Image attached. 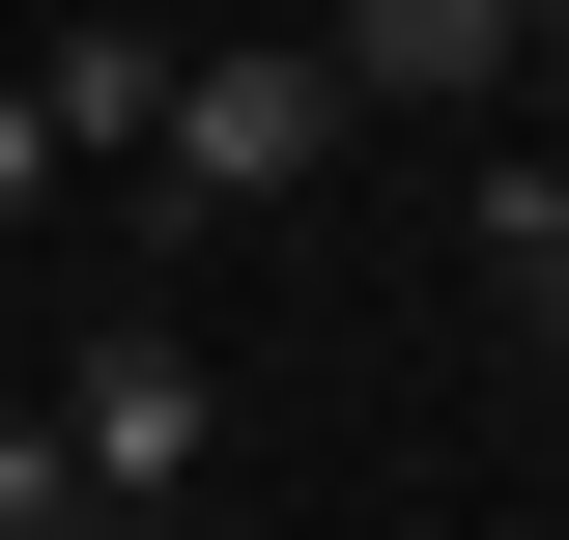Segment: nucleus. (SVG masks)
<instances>
[{
    "mask_svg": "<svg viewBox=\"0 0 569 540\" xmlns=\"http://www.w3.org/2000/svg\"><path fill=\"white\" fill-rule=\"evenodd\" d=\"M313 86H512V0H342V29H313Z\"/></svg>",
    "mask_w": 569,
    "mask_h": 540,
    "instance_id": "nucleus-3",
    "label": "nucleus"
},
{
    "mask_svg": "<svg viewBox=\"0 0 569 540\" xmlns=\"http://www.w3.org/2000/svg\"><path fill=\"white\" fill-rule=\"evenodd\" d=\"M29 200H58V114H29V86H0V228H29Z\"/></svg>",
    "mask_w": 569,
    "mask_h": 540,
    "instance_id": "nucleus-6",
    "label": "nucleus"
},
{
    "mask_svg": "<svg viewBox=\"0 0 569 540\" xmlns=\"http://www.w3.org/2000/svg\"><path fill=\"white\" fill-rule=\"evenodd\" d=\"M313 171H342L313 29H284V58H171V142H142V200H171V228H257V200H313Z\"/></svg>",
    "mask_w": 569,
    "mask_h": 540,
    "instance_id": "nucleus-2",
    "label": "nucleus"
},
{
    "mask_svg": "<svg viewBox=\"0 0 569 540\" xmlns=\"http://www.w3.org/2000/svg\"><path fill=\"white\" fill-rule=\"evenodd\" d=\"M29 114H58V171H142V142H171V29H58Z\"/></svg>",
    "mask_w": 569,
    "mask_h": 540,
    "instance_id": "nucleus-4",
    "label": "nucleus"
},
{
    "mask_svg": "<svg viewBox=\"0 0 569 540\" xmlns=\"http://www.w3.org/2000/svg\"><path fill=\"white\" fill-rule=\"evenodd\" d=\"M0 540H86V483H58V399H0Z\"/></svg>",
    "mask_w": 569,
    "mask_h": 540,
    "instance_id": "nucleus-5",
    "label": "nucleus"
},
{
    "mask_svg": "<svg viewBox=\"0 0 569 540\" xmlns=\"http://www.w3.org/2000/svg\"><path fill=\"white\" fill-rule=\"evenodd\" d=\"M541 200H569V114H541Z\"/></svg>",
    "mask_w": 569,
    "mask_h": 540,
    "instance_id": "nucleus-7",
    "label": "nucleus"
},
{
    "mask_svg": "<svg viewBox=\"0 0 569 540\" xmlns=\"http://www.w3.org/2000/svg\"><path fill=\"white\" fill-rule=\"evenodd\" d=\"M200 456H228V370H200L171 313H86V341H58V483H86V540H171Z\"/></svg>",
    "mask_w": 569,
    "mask_h": 540,
    "instance_id": "nucleus-1",
    "label": "nucleus"
},
{
    "mask_svg": "<svg viewBox=\"0 0 569 540\" xmlns=\"http://www.w3.org/2000/svg\"><path fill=\"white\" fill-rule=\"evenodd\" d=\"M541 313H569V284H541Z\"/></svg>",
    "mask_w": 569,
    "mask_h": 540,
    "instance_id": "nucleus-8",
    "label": "nucleus"
}]
</instances>
